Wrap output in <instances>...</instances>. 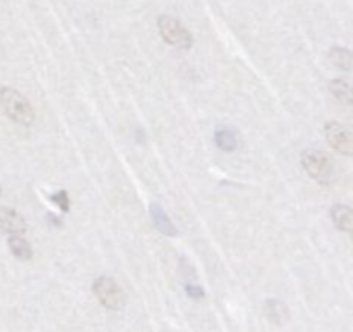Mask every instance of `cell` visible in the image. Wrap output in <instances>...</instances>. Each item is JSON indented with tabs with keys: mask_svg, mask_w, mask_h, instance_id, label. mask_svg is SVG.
<instances>
[{
	"mask_svg": "<svg viewBox=\"0 0 353 332\" xmlns=\"http://www.w3.org/2000/svg\"><path fill=\"white\" fill-rule=\"evenodd\" d=\"M0 107L4 110L9 120L21 125V127H30L35 121V111H33L30 101L12 87L0 89Z\"/></svg>",
	"mask_w": 353,
	"mask_h": 332,
	"instance_id": "obj_1",
	"label": "cell"
},
{
	"mask_svg": "<svg viewBox=\"0 0 353 332\" xmlns=\"http://www.w3.org/2000/svg\"><path fill=\"white\" fill-rule=\"evenodd\" d=\"M301 166L308 177L321 185H329L334 178V168L327 154L322 151H305L301 154Z\"/></svg>",
	"mask_w": 353,
	"mask_h": 332,
	"instance_id": "obj_2",
	"label": "cell"
},
{
	"mask_svg": "<svg viewBox=\"0 0 353 332\" xmlns=\"http://www.w3.org/2000/svg\"><path fill=\"white\" fill-rule=\"evenodd\" d=\"M158 30L161 39L165 40L168 45L176 47V49H191L192 45V35L189 30L182 25L179 19L172 18V16H159L158 18Z\"/></svg>",
	"mask_w": 353,
	"mask_h": 332,
	"instance_id": "obj_3",
	"label": "cell"
},
{
	"mask_svg": "<svg viewBox=\"0 0 353 332\" xmlns=\"http://www.w3.org/2000/svg\"><path fill=\"white\" fill-rule=\"evenodd\" d=\"M92 291L97 296L99 303L103 304L108 310H120L125 303V296L121 287L118 286L117 280L111 279V277L101 276L94 280Z\"/></svg>",
	"mask_w": 353,
	"mask_h": 332,
	"instance_id": "obj_4",
	"label": "cell"
},
{
	"mask_svg": "<svg viewBox=\"0 0 353 332\" xmlns=\"http://www.w3.org/2000/svg\"><path fill=\"white\" fill-rule=\"evenodd\" d=\"M324 137L336 152L343 156H353V134L338 121H327L324 127Z\"/></svg>",
	"mask_w": 353,
	"mask_h": 332,
	"instance_id": "obj_5",
	"label": "cell"
},
{
	"mask_svg": "<svg viewBox=\"0 0 353 332\" xmlns=\"http://www.w3.org/2000/svg\"><path fill=\"white\" fill-rule=\"evenodd\" d=\"M26 222L18 211L0 206V230L9 236H23L26 232Z\"/></svg>",
	"mask_w": 353,
	"mask_h": 332,
	"instance_id": "obj_6",
	"label": "cell"
},
{
	"mask_svg": "<svg viewBox=\"0 0 353 332\" xmlns=\"http://www.w3.org/2000/svg\"><path fill=\"white\" fill-rule=\"evenodd\" d=\"M331 220L341 232L353 237V209L346 205H334L331 208Z\"/></svg>",
	"mask_w": 353,
	"mask_h": 332,
	"instance_id": "obj_7",
	"label": "cell"
},
{
	"mask_svg": "<svg viewBox=\"0 0 353 332\" xmlns=\"http://www.w3.org/2000/svg\"><path fill=\"white\" fill-rule=\"evenodd\" d=\"M149 213H151V218H152V222H154V227L158 229L159 234H163V236H168V237L176 236L175 225H173V222L170 220V216L166 215V211L161 208V206L156 205V203H152V205L149 206Z\"/></svg>",
	"mask_w": 353,
	"mask_h": 332,
	"instance_id": "obj_8",
	"label": "cell"
},
{
	"mask_svg": "<svg viewBox=\"0 0 353 332\" xmlns=\"http://www.w3.org/2000/svg\"><path fill=\"white\" fill-rule=\"evenodd\" d=\"M265 315L276 325H283L290 320V310H288V307L281 300L265 301Z\"/></svg>",
	"mask_w": 353,
	"mask_h": 332,
	"instance_id": "obj_9",
	"label": "cell"
},
{
	"mask_svg": "<svg viewBox=\"0 0 353 332\" xmlns=\"http://www.w3.org/2000/svg\"><path fill=\"white\" fill-rule=\"evenodd\" d=\"M8 246L11 249L12 255L16 256L18 260L21 262H30L33 258V249H32V244L21 236H11L8 240Z\"/></svg>",
	"mask_w": 353,
	"mask_h": 332,
	"instance_id": "obj_10",
	"label": "cell"
},
{
	"mask_svg": "<svg viewBox=\"0 0 353 332\" xmlns=\"http://www.w3.org/2000/svg\"><path fill=\"white\" fill-rule=\"evenodd\" d=\"M329 92L339 101V103L346 104V106H353V87L345 80H332L329 83Z\"/></svg>",
	"mask_w": 353,
	"mask_h": 332,
	"instance_id": "obj_11",
	"label": "cell"
},
{
	"mask_svg": "<svg viewBox=\"0 0 353 332\" xmlns=\"http://www.w3.org/2000/svg\"><path fill=\"white\" fill-rule=\"evenodd\" d=\"M329 59L339 70L353 71V52L345 47H332L329 50Z\"/></svg>",
	"mask_w": 353,
	"mask_h": 332,
	"instance_id": "obj_12",
	"label": "cell"
},
{
	"mask_svg": "<svg viewBox=\"0 0 353 332\" xmlns=\"http://www.w3.org/2000/svg\"><path fill=\"white\" fill-rule=\"evenodd\" d=\"M215 142L223 152H232L236 151L237 145H239V141H237V135L234 134L229 128H222L215 134Z\"/></svg>",
	"mask_w": 353,
	"mask_h": 332,
	"instance_id": "obj_13",
	"label": "cell"
},
{
	"mask_svg": "<svg viewBox=\"0 0 353 332\" xmlns=\"http://www.w3.org/2000/svg\"><path fill=\"white\" fill-rule=\"evenodd\" d=\"M50 201H52L54 205L59 206L63 211H68V209H70V198H68L66 191H59L56 192V194H52L50 196Z\"/></svg>",
	"mask_w": 353,
	"mask_h": 332,
	"instance_id": "obj_14",
	"label": "cell"
},
{
	"mask_svg": "<svg viewBox=\"0 0 353 332\" xmlns=\"http://www.w3.org/2000/svg\"><path fill=\"white\" fill-rule=\"evenodd\" d=\"M185 289H188L189 296L194 298V300H203V298H205V291H203L201 287H198V286H185Z\"/></svg>",
	"mask_w": 353,
	"mask_h": 332,
	"instance_id": "obj_15",
	"label": "cell"
}]
</instances>
